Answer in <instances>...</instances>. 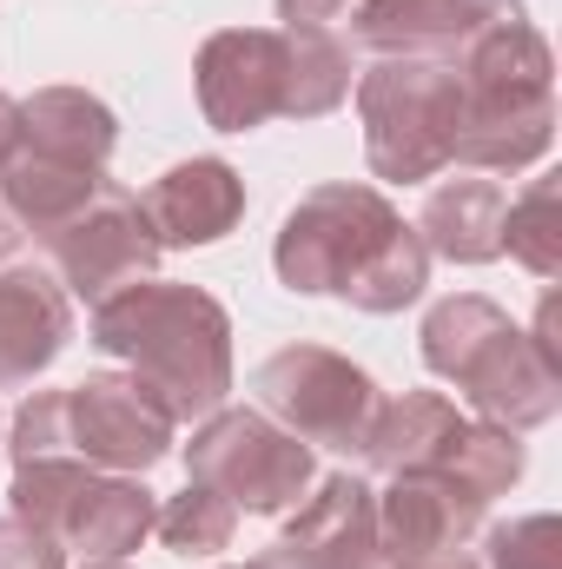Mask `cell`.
Here are the masks:
<instances>
[{
	"label": "cell",
	"mask_w": 562,
	"mask_h": 569,
	"mask_svg": "<svg viewBox=\"0 0 562 569\" xmlns=\"http://www.w3.org/2000/svg\"><path fill=\"white\" fill-rule=\"evenodd\" d=\"M358 120H364V159L378 179H436L456 152L463 87L450 60H371L358 73Z\"/></svg>",
	"instance_id": "5b68a950"
},
{
	"label": "cell",
	"mask_w": 562,
	"mask_h": 569,
	"mask_svg": "<svg viewBox=\"0 0 562 569\" xmlns=\"http://www.w3.org/2000/svg\"><path fill=\"white\" fill-rule=\"evenodd\" d=\"M430 470H443L463 497H476V503L490 510V503L523 477V437H516V430H496V425H463Z\"/></svg>",
	"instance_id": "7402d4cb"
},
{
	"label": "cell",
	"mask_w": 562,
	"mask_h": 569,
	"mask_svg": "<svg viewBox=\"0 0 562 569\" xmlns=\"http://www.w3.org/2000/svg\"><path fill=\"white\" fill-rule=\"evenodd\" d=\"M483 557H490V569H562V523L550 510L496 523L483 537Z\"/></svg>",
	"instance_id": "d4e9b609"
},
{
	"label": "cell",
	"mask_w": 562,
	"mask_h": 569,
	"mask_svg": "<svg viewBox=\"0 0 562 569\" xmlns=\"http://www.w3.org/2000/svg\"><path fill=\"white\" fill-rule=\"evenodd\" d=\"M358 0H279V20L284 27H338Z\"/></svg>",
	"instance_id": "4316f807"
},
{
	"label": "cell",
	"mask_w": 562,
	"mask_h": 569,
	"mask_svg": "<svg viewBox=\"0 0 562 569\" xmlns=\"http://www.w3.org/2000/svg\"><path fill=\"white\" fill-rule=\"evenodd\" d=\"M0 569H67V550L20 517H0Z\"/></svg>",
	"instance_id": "484cf974"
},
{
	"label": "cell",
	"mask_w": 562,
	"mask_h": 569,
	"mask_svg": "<svg viewBox=\"0 0 562 569\" xmlns=\"http://www.w3.org/2000/svg\"><path fill=\"white\" fill-rule=\"evenodd\" d=\"M476 523H483V503L463 497L443 470H398L391 490L378 497V550L391 569L463 550Z\"/></svg>",
	"instance_id": "4fadbf2b"
},
{
	"label": "cell",
	"mask_w": 562,
	"mask_h": 569,
	"mask_svg": "<svg viewBox=\"0 0 562 569\" xmlns=\"http://www.w3.org/2000/svg\"><path fill=\"white\" fill-rule=\"evenodd\" d=\"M152 530H159V543H165L172 557H219V550H232L239 503L219 497L212 483H192V477H185V490L165 497V510L152 517Z\"/></svg>",
	"instance_id": "cb8c5ba5"
},
{
	"label": "cell",
	"mask_w": 562,
	"mask_h": 569,
	"mask_svg": "<svg viewBox=\"0 0 562 569\" xmlns=\"http://www.w3.org/2000/svg\"><path fill=\"white\" fill-rule=\"evenodd\" d=\"M67 405V457L113 470V477H145L165 450H172V418L165 405L145 391L140 378H80L60 391Z\"/></svg>",
	"instance_id": "9c48e42d"
},
{
	"label": "cell",
	"mask_w": 562,
	"mask_h": 569,
	"mask_svg": "<svg viewBox=\"0 0 562 569\" xmlns=\"http://www.w3.org/2000/svg\"><path fill=\"white\" fill-rule=\"evenodd\" d=\"M93 345L133 365L172 425L212 418L232 391V318L199 284H120L93 305Z\"/></svg>",
	"instance_id": "7a4b0ae2"
},
{
	"label": "cell",
	"mask_w": 562,
	"mask_h": 569,
	"mask_svg": "<svg viewBox=\"0 0 562 569\" xmlns=\"http://www.w3.org/2000/svg\"><path fill=\"white\" fill-rule=\"evenodd\" d=\"M159 503L140 477H113V470H93L87 490L73 497L67 523H60V550H73L80 563H127V550H140L145 530H152Z\"/></svg>",
	"instance_id": "e0dca14e"
},
{
	"label": "cell",
	"mask_w": 562,
	"mask_h": 569,
	"mask_svg": "<svg viewBox=\"0 0 562 569\" xmlns=\"http://www.w3.org/2000/svg\"><path fill=\"white\" fill-rule=\"evenodd\" d=\"M80 569H127V563H80Z\"/></svg>",
	"instance_id": "4dcf8cb0"
},
{
	"label": "cell",
	"mask_w": 562,
	"mask_h": 569,
	"mask_svg": "<svg viewBox=\"0 0 562 569\" xmlns=\"http://www.w3.org/2000/svg\"><path fill=\"white\" fill-rule=\"evenodd\" d=\"M245 569H265V563H245Z\"/></svg>",
	"instance_id": "1f68e13d"
},
{
	"label": "cell",
	"mask_w": 562,
	"mask_h": 569,
	"mask_svg": "<svg viewBox=\"0 0 562 569\" xmlns=\"http://www.w3.org/2000/svg\"><path fill=\"white\" fill-rule=\"evenodd\" d=\"M145 226L165 246H212L245 219V179L225 159H179L172 172H159L140 199Z\"/></svg>",
	"instance_id": "5bb4252c"
},
{
	"label": "cell",
	"mask_w": 562,
	"mask_h": 569,
	"mask_svg": "<svg viewBox=\"0 0 562 569\" xmlns=\"http://www.w3.org/2000/svg\"><path fill=\"white\" fill-rule=\"evenodd\" d=\"M284 33V93L279 120H324L351 93V47L331 27H279Z\"/></svg>",
	"instance_id": "44dd1931"
},
{
	"label": "cell",
	"mask_w": 562,
	"mask_h": 569,
	"mask_svg": "<svg viewBox=\"0 0 562 569\" xmlns=\"http://www.w3.org/2000/svg\"><path fill=\"white\" fill-rule=\"evenodd\" d=\"M470 425V418H456V405L450 398H436V391H404V398H391V405H378V418H371V437H364V463L378 470V477H398V470H430L443 450H450V437Z\"/></svg>",
	"instance_id": "d6986e66"
},
{
	"label": "cell",
	"mask_w": 562,
	"mask_h": 569,
	"mask_svg": "<svg viewBox=\"0 0 562 569\" xmlns=\"http://www.w3.org/2000/svg\"><path fill=\"white\" fill-rule=\"evenodd\" d=\"M503 252L516 266H530L536 279H556L562 272V179L556 172L530 179L503 206Z\"/></svg>",
	"instance_id": "603a6c76"
},
{
	"label": "cell",
	"mask_w": 562,
	"mask_h": 569,
	"mask_svg": "<svg viewBox=\"0 0 562 569\" xmlns=\"http://www.w3.org/2000/svg\"><path fill=\"white\" fill-rule=\"evenodd\" d=\"M450 67L463 87L450 166L523 172L550 152V140H556V60H550V40L530 27V13L483 27Z\"/></svg>",
	"instance_id": "3957f363"
},
{
	"label": "cell",
	"mask_w": 562,
	"mask_h": 569,
	"mask_svg": "<svg viewBox=\"0 0 562 569\" xmlns=\"http://www.w3.org/2000/svg\"><path fill=\"white\" fill-rule=\"evenodd\" d=\"M113 146H120V120L87 87H40L33 100H20V152H33V159L107 172Z\"/></svg>",
	"instance_id": "2e32d148"
},
{
	"label": "cell",
	"mask_w": 562,
	"mask_h": 569,
	"mask_svg": "<svg viewBox=\"0 0 562 569\" xmlns=\"http://www.w3.org/2000/svg\"><path fill=\"white\" fill-rule=\"evenodd\" d=\"M423 365L470 398V411L496 430H536L556 418L562 371L530 345V331L483 291H456L423 318Z\"/></svg>",
	"instance_id": "277c9868"
},
{
	"label": "cell",
	"mask_w": 562,
	"mask_h": 569,
	"mask_svg": "<svg viewBox=\"0 0 562 569\" xmlns=\"http://www.w3.org/2000/svg\"><path fill=\"white\" fill-rule=\"evenodd\" d=\"M40 252L53 259L60 291L87 298V305L113 298L120 284L145 279L159 266V239H152V226H145V212H140V192H127L113 179H100V192L53 239H40Z\"/></svg>",
	"instance_id": "ba28073f"
},
{
	"label": "cell",
	"mask_w": 562,
	"mask_h": 569,
	"mask_svg": "<svg viewBox=\"0 0 562 569\" xmlns=\"http://www.w3.org/2000/svg\"><path fill=\"white\" fill-rule=\"evenodd\" d=\"M523 13V0H358L351 47H371L378 60H456L483 27Z\"/></svg>",
	"instance_id": "7c38bea8"
},
{
	"label": "cell",
	"mask_w": 562,
	"mask_h": 569,
	"mask_svg": "<svg viewBox=\"0 0 562 569\" xmlns=\"http://www.w3.org/2000/svg\"><path fill=\"white\" fill-rule=\"evenodd\" d=\"M20 152V100H7L0 93V172H7V159Z\"/></svg>",
	"instance_id": "83f0119b"
},
{
	"label": "cell",
	"mask_w": 562,
	"mask_h": 569,
	"mask_svg": "<svg viewBox=\"0 0 562 569\" xmlns=\"http://www.w3.org/2000/svg\"><path fill=\"white\" fill-rule=\"evenodd\" d=\"M13 246H20V226H13L7 206H0V266H13Z\"/></svg>",
	"instance_id": "f1b7e54d"
},
{
	"label": "cell",
	"mask_w": 562,
	"mask_h": 569,
	"mask_svg": "<svg viewBox=\"0 0 562 569\" xmlns=\"http://www.w3.org/2000/svg\"><path fill=\"white\" fill-rule=\"evenodd\" d=\"M73 338V298L40 266H0V391L33 385Z\"/></svg>",
	"instance_id": "9a60e30c"
},
{
	"label": "cell",
	"mask_w": 562,
	"mask_h": 569,
	"mask_svg": "<svg viewBox=\"0 0 562 569\" xmlns=\"http://www.w3.org/2000/svg\"><path fill=\"white\" fill-rule=\"evenodd\" d=\"M185 477L212 483L252 517H279L318 483V463L311 443H298L265 411H212L185 443Z\"/></svg>",
	"instance_id": "8992f818"
},
{
	"label": "cell",
	"mask_w": 562,
	"mask_h": 569,
	"mask_svg": "<svg viewBox=\"0 0 562 569\" xmlns=\"http://www.w3.org/2000/svg\"><path fill=\"white\" fill-rule=\"evenodd\" d=\"M265 569H391L378 550V490L351 470L324 477L311 503L284 523V537L259 557Z\"/></svg>",
	"instance_id": "8fae6325"
},
{
	"label": "cell",
	"mask_w": 562,
	"mask_h": 569,
	"mask_svg": "<svg viewBox=\"0 0 562 569\" xmlns=\"http://www.w3.org/2000/svg\"><path fill=\"white\" fill-rule=\"evenodd\" d=\"M398 569H476L463 550H450V557H430V563H398Z\"/></svg>",
	"instance_id": "f546056e"
},
{
	"label": "cell",
	"mask_w": 562,
	"mask_h": 569,
	"mask_svg": "<svg viewBox=\"0 0 562 569\" xmlns=\"http://www.w3.org/2000/svg\"><path fill=\"white\" fill-rule=\"evenodd\" d=\"M503 206L510 192L496 179H443L430 199H423V219H418V239L423 252L450 259V266H490L503 259Z\"/></svg>",
	"instance_id": "ac0fdd59"
},
{
	"label": "cell",
	"mask_w": 562,
	"mask_h": 569,
	"mask_svg": "<svg viewBox=\"0 0 562 569\" xmlns=\"http://www.w3.org/2000/svg\"><path fill=\"white\" fill-rule=\"evenodd\" d=\"M192 87H199V113L219 133H252L265 120H279L284 93V33L279 27H225L199 47L192 60Z\"/></svg>",
	"instance_id": "30bf717a"
},
{
	"label": "cell",
	"mask_w": 562,
	"mask_h": 569,
	"mask_svg": "<svg viewBox=\"0 0 562 569\" xmlns=\"http://www.w3.org/2000/svg\"><path fill=\"white\" fill-rule=\"evenodd\" d=\"M272 266L291 291H304V298L338 291L344 305H358L371 318L418 305L430 284V252H423L418 226H404L398 206L358 179L311 186L284 212Z\"/></svg>",
	"instance_id": "6da1fadb"
},
{
	"label": "cell",
	"mask_w": 562,
	"mask_h": 569,
	"mask_svg": "<svg viewBox=\"0 0 562 569\" xmlns=\"http://www.w3.org/2000/svg\"><path fill=\"white\" fill-rule=\"evenodd\" d=\"M107 172H80V166H60V159H33V152H13L7 172H0V206L7 219L20 226V239H53L93 192H100Z\"/></svg>",
	"instance_id": "ffe728a7"
},
{
	"label": "cell",
	"mask_w": 562,
	"mask_h": 569,
	"mask_svg": "<svg viewBox=\"0 0 562 569\" xmlns=\"http://www.w3.org/2000/svg\"><path fill=\"white\" fill-rule=\"evenodd\" d=\"M259 411L284 425L298 443H324V450H364L371 418H378V385L371 371H358L351 358L324 351V345H284L259 365L252 378Z\"/></svg>",
	"instance_id": "52a82bcc"
}]
</instances>
